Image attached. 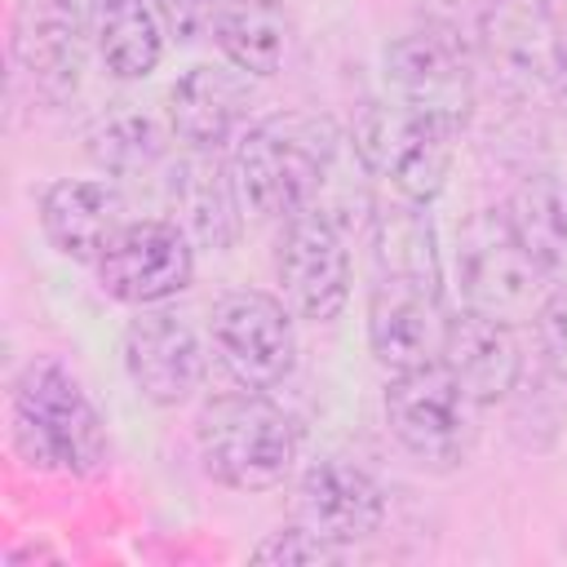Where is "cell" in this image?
<instances>
[{
	"instance_id": "obj_1",
	"label": "cell",
	"mask_w": 567,
	"mask_h": 567,
	"mask_svg": "<svg viewBox=\"0 0 567 567\" xmlns=\"http://www.w3.org/2000/svg\"><path fill=\"white\" fill-rule=\"evenodd\" d=\"M346 151V133L332 115L319 111H279L248 124L235 137V182L244 204L257 217L288 221L315 208L337 155Z\"/></svg>"
},
{
	"instance_id": "obj_2",
	"label": "cell",
	"mask_w": 567,
	"mask_h": 567,
	"mask_svg": "<svg viewBox=\"0 0 567 567\" xmlns=\"http://www.w3.org/2000/svg\"><path fill=\"white\" fill-rule=\"evenodd\" d=\"M9 439L22 465L97 478L111 456L106 421L80 377L58 359H31L9 390Z\"/></svg>"
},
{
	"instance_id": "obj_3",
	"label": "cell",
	"mask_w": 567,
	"mask_h": 567,
	"mask_svg": "<svg viewBox=\"0 0 567 567\" xmlns=\"http://www.w3.org/2000/svg\"><path fill=\"white\" fill-rule=\"evenodd\" d=\"M195 447L213 483L230 492H270L297 470L301 430L266 390H230L199 408Z\"/></svg>"
},
{
	"instance_id": "obj_4",
	"label": "cell",
	"mask_w": 567,
	"mask_h": 567,
	"mask_svg": "<svg viewBox=\"0 0 567 567\" xmlns=\"http://www.w3.org/2000/svg\"><path fill=\"white\" fill-rule=\"evenodd\" d=\"M452 284L461 292V310L523 323L540 310L554 279L527 252L505 208H478L456 226L452 244Z\"/></svg>"
},
{
	"instance_id": "obj_5",
	"label": "cell",
	"mask_w": 567,
	"mask_h": 567,
	"mask_svg": "<svg viewBox=\"0 0 567 567\" xmlns=\"http://www.w3.org/2000/svg\"><path fill=\"white\" fill-rule=\"evenodd\" d=\"M456 133L461 128L408 111L403 102L390 97V102H368L346 137L372 177H381L399 199L430 208V199L447 186L456 159Z\"/></svg>"
},
{
	"instance_id": "obj_6",
	"label": "cell",
	"mask_w": 567,
	"mask_h": 567,
	"mask_svg": "<svg viewBox=\"0 0 567 567\" xmlns=\"http://www.w3.org/2000/svg\"><path fill=\"white\" fill-rule=\"evenodd\" d=\"M385 425L421 470H456L478 443V403L443 363H430L390 377Z\"/></svg>"
},
{
	"instance_id": "obj_7",
	"label": "cell",
	"mask_w": 567,
	"mask_h": 567,
	"mask_svg": "<svg viewBox=\"0 0 567 567\" xmlns=\"http://www.w3.org/2000/svg\"><path fill=\"white\" fill-rule=\"evenodd\" d=\"M385 89L408 111L465 128L474 111V53L452 27H412L385 44Z\"/></svg>"
},
{
	"instance_id": "obj_8",
	"label": "cell",
	"mask_w": 567,
	"mask_h": 567,
	"mask_svg": "<svg viewBox=\"0 0 567 567\" xmlns=\"http://www.w3.org/2000/svg\"><path fill=\"white\" fill-rule=\"evenodd\" d=\"M208 337L221 368L244 390H275L297 363V328L288 301L257 288L221 292L208 310Z\"/></svg>"
},
{
	"instance_id": "obj_9",
	"label": "cell",
	"mask_w": 567,
	"mask_h": 567,
	"mask_svg": "<svg viewBox=\"0 0 567 567\" xmlns=\"http://www.w3.org/2000/svg\"><path fill=\"white\" fill-rule=\"evenodd\" d=\"M275 275L284 288V301L297 319L332 323L350 301V248L346 230L323 217L319 208H306L284 221Z\"/></svg>"
},
{
	"instance_id": "obj_10",
	"label": "cell",
	"mask_w": 567,
	"mask_h": 567,
	"mask_svg": "<svg viewBox=\"0 0 567 567\" xmlns=\"http://www.w3.org/2000/svg\"><path fill=\"white\" fill-rule=\"evenodd\" d=\"M93 266L106 297L124 306H159L190 288L195 244L177 221L142 217V221H128Z\"/></svg>"
},
{
	"instance_id": "obj_11",
	"label": "cell",
	"mask_w": 567,
	"mask_h": 567,
	"mask_svg": "<svg viewBox=\"0 0 567 567\" xmlns=\"http://www.w3.org/2000/svg\"><path fill=\"white\" fill-rule=\"evenodd\" d=\"M563 44H567L563 18H554L527 0H496L478 18V53H483L496 89L518 102L549 93Z\"/></svg>"
},
{
	"instance_id": "obj_12",
	"label": "cell",
	"mask_w": 567,
	"mask_h": 567,
	"mask_svg": "<svg viewBox=\"0 0 567 567\" xmlns=\"http://www.w3.org/2000/svg\"><path fill=\"white\" fill-rule=\"evenodd\" d=\"M9 49L18 71L44 102H66L80 89L93 49L89 9H80L75 0H18Z\"/></svg>"
},
{
	"instance_id": "obj_13",
	"label": "cell",
	"mask_w": 567,
	"mask_h": 567,
	"mask_svg": "<svg viewBox=\"0 0 567 567\" xmlns=\"http://www.w3.org/2000/svg\"><path fill=\"white\" fill-rule=\"evenodd\" d=\"M447 323L452 315L443 306V288L377 275L368 297V346L381 368L412 372L443 363Z\"/></svg>"
},
{
	"instance_id": "obj_14",
	"label": "cell",
	"mask_w": 567,
	"mask_h": 567,
	"mask_svg": "<svg viewBox=\"0 0 567 567\" xmlns=\"http://www.w3.org/2000/svg\"><path fill=\"white\" fill-rule=\"evenodd\" d=\"M124 372L146 403L177 408L204 385L208 354L186 319L142 306V315L124 328Z\"/></svg>"
},
{
	"instance_id": "obj_15",
	"label": "cell",
	"mask_w": 567,
	"mask_h": 567,
	"mask_svg": "<svg viewBox=\"0 0 567 567\" xmlns=\"http://www.w3.org/2000/svg\"><path fill=\"white\" fill-rule=\"evenodd\" d=\"M292 523H301L315 536L350 549V545H359V540L381 532L385 492L363 465H354L346 456H323L297 478Z\"/></svg>"
},
{
	"instance_id": "obj_16",
	"label": "cell",
	"mask_w": 567,
	"mask_h": 567,
	"mask_svg": "<svg viewBox=\"0 0 567 567\" xmlns=\"http://www.w3.org/2000/svg\"><path fill=\"white\" fill-rule=\"evenodd\" d=\"M252 89L248 75L230 62H199L182 71L168 89V128L190 151H221L235 142L239 124L248 120Z\"/></svg>"
},
{
	"instance_id": "obj_17",
	"label": "cell",
	"mask_w": 567,
	"mask_h": 567,
	"mask_svg": "<svg viewBox=\"0 0 567 567\" xmlns=\"http://www.w3.org/2000/svg\"><path fill=\"white\" fill-rule=\"evenodd\" d=\"M173 221L190 235L195 248L226 252L239 239V221L248 208L235 182V168L217 151H186L168 173Z\"/></svg>"
},
{
	"instance_id": "obj_18",
	"label": "cell",
	"mask_w": 567,
	"mask_h": 567,
	"mask_svg": "<svg viewBox=\"0 0 567 567\" xmlns=\"http://www.w3.org/2000/svg\"><path fill=\"white\" fill-rule=\"evenodd\" d=\"M124 213V195L97 177H62L40 195V230L49 248L71 261H97L128 226Z\"/></svg>"
},
{
	"instance_id": "obj_19",
	"label": "cell",
	"mask_w": 567,
	"mask_h": 567,
	"mask_svg": "<svg viewBox=\"0 0 567 567\" xmlns=\"http://www.w3.org/2000/svg\"><path fill=\"white\" fill-rule=\"evenodd\" d=\"M443 368L461 381V390L478 408L509 399L523 381V346L514 323H501L474 310L452 315L447 341H443Z\"/></svg>"
},
{
	"instance_id": "obj_20",
	"label": "cell",
	"mask_w": 567,
	"mask_h": 567,
	"mask_svg": "<svg viewBox=\"0 0 567 567\" xmlns=\"http://www.w3.org/2000/svg\"><path fill=\"white\" fill-rule=\"evenodd\" d=\"M213 40L244 75H279L297 44V22L284 0H230L213 27Z\"/></svg>"
},
{
	"instance_id": "obj_21",
	"label": "cell",
	"mask_w": 567,
	"mask_h": 567,
	"mask_svg": "<svg viewBox=\"0 0 567 567\" xmlns=\"http://www.w3.org/2000/svg\"><path fill=\"white\" fill-rule=\"evenodd\" d=\"M93 53L115 80H146L164 58V22L146 0H89Z\"/></svg>"
},
{
	"instance_id": "obj_22",
	"label": "cell",
	"mask_w": 567,
	"mask_h": 567,
	"mask_svg": "<svg viewBox=\"0 0 567 567\" xmlns=\"http://www.w3.org/2000/svg\"><path fill=\"white\" fill-rule=\"evenodd\" d=\"M372 261H377V275L385 279H412V284L443 288L439 235H434L425 204L394 195V204L372 208Z\"/></svg>"
},
{
	"instance_id": "obj_23",
	"label": "cell",
	"mask_w": 567,
	"mask_h": 567,
	"mask_svg": "<svg viewBox=\"0 0 567 567\" xmlns=\"http://www.w3.org/2000/svg\"><path fill=\"white\" fill-rule=\"evenodd\" d=\"M509 226L527 244V252L540 261V270L563 284L567 279V177L558 173H527L509 204H505Z\"/></svg>"
},
{
	"instance_id": "obj_24",
	"label": "cell",
	"mask_w": 567,
	"mask_h": 567,
	"mask_svg": "<svg viewBox=\"0 0 567 567\" xmlns=\"http://www.w3.org/2000/svg\"><path fill=\"white\" fill-rule=\"evenodd\" d=\"M168 133L155 115L146 111H133V106H120V111H106L89 124L84 133V151L89 159L102 168V173H115V177H133V173H146L164 159L168 151Z\"/></svg>"
},
{
	"instance_id": "obj_25",
	"label": "cell",
	"mask_w": 567,
	"mask_h": 567,
	"mask_svg": "<svg viewBox=\"0 0 567 567\" xmlns=\"http://www.w3.org/2000/svg\"><path fill=\"white\" fill-rule=\"evenodd\" d=\"M532 332H536L540 363L567 385V279L545 292L540 310L532 315Z\"/></svg>"
},
{
	"instance_id": "obj_26",
	"label": "cell",
	"mask_w": 567,
	"mask_h": 567,
	"mask_svg": "<svg viewBox=\"0 0 567 567\" xmlns=\"http://www.w3.org/2000/svg\"><path fill=\"white\" fill-rule=\"evenodd\" d=\"M341 554H346L341 545L315 536V532L301 527V523H288V527L270 532V536L252 549L257 563H284V567H288V563H337Z\"/></svg>"
},
{
	"instance_id": "obj_27",
	"label": "cell",
	"mask_w": 567,
	"mask_h": 567,
	"mask_svg": "<svg viewBox=\"0 0 567 567\" xmlns=\"http://www.w3.org/2000/svg\"><path fill=\"white\" fill-rule=\"evenodd\" d=\"M230 0H155V13L164 22L168 35L177 40H199L204 31L217 27V18L226 13Z\"/></svg>"
},
{
	"instance_id": "obj_28",
	"label": "cell",
	"mask_w": 567,
	"mask_h": 567,
	"mask_svg": "<svg viewBox=\"0 0 567 567\" xmlns=\"http://www.w3.org/2000/svg\"><path fill=\"white\" fill-rule=\"evenodd\" d=\"M563 115H567V44H563V58H558V71H554V80H549V93H545Z\"/></svg>"
},
{
	"instance_id": "obj_29",
	"label": "cell",
	"mask_w": 567,
	"mask_h": 567,
	"mask_svg": "<svg viewBox=\"0 0 567 567\" xmlns=\"http://www.w3.org/2000/svg\"><path fill=\"white\" fill-rule=\"evenodd\" d=\"M527 4H536V9H545L554 18H567V0H527Z\"/></svg>"
}]
</instances>
